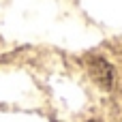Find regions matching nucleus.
Returning <instances> with one entry per match:
<instances>
[{"label": "nucleus", "instance_id": "obj_1", "mask_svg": "<svg viewBox=\"0 0 122 122\" xmlns=\"http://www.w3.org/2000/svg\"><path fill=\"white\" fill-rule=\"evenodd\" d=\"M90 71H92V77H94L103 88H109V86H112V75H114V73H112V69H109V64H107V62L99 60V62H94V64H92V69H90Z\"/></svg>", "mask_w": 122, "mask_h": 122}]
</instances>
